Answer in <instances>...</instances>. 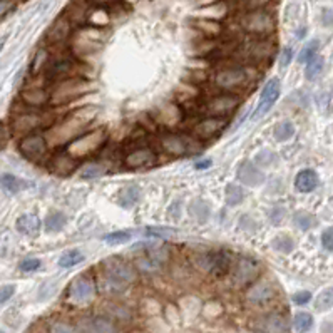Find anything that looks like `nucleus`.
Listing matches in <instances>:
<instances>
[{"instance_id":"f257e3e1","label":"nucleus","mask_w":333,"mask_h":333,"mask_svg":"<svg viewBox=\"0 0 333 333\" xmlns=\"http://www.w3.org/2000/svg\"><path fill=\"white\" fill-rule=\"evenodd\" d=\"M91 91V82L82 79L81 76L67 77L57 82L54 92L50 94V103L52 104H65L70 101L81 97L82 94Z\"/></svg>"},{"instance_id":"f03ea898","label":"nucleus","mask_w":333,"mask_h":333,"mask_svg":"<svg viewBox=\"0 0 333 333\" xmlns=\"http://www.w3.org/2000/svg\"><path fill=\"white\" fill-rule=\"evenodd\" d=\"M241 27L248 34L256 35V37H268L273 34L276 23L273 15L265 9L248 10L241 19Z\"/></svg>"},{"instance_id":"7ed1b4c3","label":"nucleus","mask_w":333,"mask_h":333,"mask_svg":"<svg viewBox=\"0 0 333 333\" xmlns=\"http://www.w3.org/2000/svg\"><path fill=\"white\" fill-rule=\"evenodd\" d=\"M101 268H103L104 275L111 276L117 283H123L126 287L138 280V270H136V266L121 256L105 258L104 261H101Z\"/></svg>"},{"instance_id":"20e7f679","label":"nucleus","mask_w":333,"mask_h":333,"mask_svg":"<svg viewBox=\"0 0 333 333\" xmlns=\"http://www.w3.org/2000/svg\"><path fill=\"white\" fill-rule=\"evenodd\" d=\"M47 149H49L47 139L42 134H39V132H30V134L22 138L21 143H19V152L25 159L34 163L42 161L47 154Z\"/></svg>"},{"instance_id":"39448f33","label":"nucleus","mask_w":333,"mask_h":333,"mask_svg":"<svg viewBox=\"0 0 333 333\" xmlns=\"http://www.w3.org/2000/svg\"><path fill=\"white\" fill-rule=\"evenodd\" d=\"M246 79H248V72L241 65H226L214 74V84L223 91H233L236 87H241Z\"/></svg>"},{"instance_id":"423d86ee","label":"nucleus","mask_w":333,"mask_h":333,"mask_svg":"<svg viewBox=\"0 0 333 333\" xmlns=\"http://www.w3.org/2000/svg\"><path fill=\"white\" fill-rule=\"evenodd\" d=\"M241 54L243 59L250 64H260V62L270 61L273 54V44L266 37L251 39L245 45H241Z\"/></svg>"},{"instance_id":"0eeeda50","label":"nucleus","mask_w":333,"mask_h":333,"mask_svg":"<svg viewBox=\"0 0 333 333\" xmlns=\"http://www.w3.org/2000/svg\"><path fill=\"white\" fill-rule=\"evenodd\" d=\"M240 97L236 94H231V92H223L214 96L213 99H209L206 103V114L208 116H218V117H226L228 114L238 109L240 105Z\"/></svg>"},{"instance_id":"6e6552de","label":"nucleus","mask_w":333,"mask_h":333,"mask_svg":"<svg viewBox=\"0 0 333 333\" xmlns=\"http://www.w3.org/2000/svg\"><path fill=\"white\" fill-rule=\"evenodd\" d=\"M261 271V266L256 260L250 256H241L234 263L233 268V280L236 285H250L258 278Z\"/></svg>"},{"instance_id":"1a4fd4ad","label":"nucleus","mask_w":333,"mask_h":333,"mask_svg":"<svg viewBox=\"0 0 333 333\" xmlns=\"http://www.w3.org/2000/svg\"><path fill=\"white\" fill-rule=\"evenodd\" d=\"M159 146L163 151L174 158H181V156H187L191 151V143L186 136L176 134V132H164L159 138Z\"/></svg>"},{"instance_id":"9d476101","label":"nucleus","mask_w":333,"mask_h":333,"mask_svg":"<svg viewBox=\"0 0 333 333\" xmlns=\"http://www.w3.org/2000/svg\"><path fill=\"white\" fill-rule=\"evenodd\" d=\"M76 67H77V62L74 61L72 57H56L52 61L47 62L45 65V72L47 77L52 81H62V79H67V77H74L76 76Z\"/></svg>"},{"instance_id":"9b49d317","label":"nucleus","mask_w":333,"mask_h":333,"mask_svg":"<svg viewBox=\"0 0 333 333\" xmlns=\"http://www.w3.org/2000/svg\"><path fill=\"white\" fill-rule=\"evenodd\" d=\"M96 295V285L91 276L81 275L70 283L69 288V298L74 303H87Z\"/></svg>"},{"instance_id":"f8f14e48","label":"nucleus","mask_w":333,"mask_h":333,"mask_svg":"<svg viewBox=\"0 0 333 333\" xmlns=\"http://www.w3.org/2000/svg\"><path fill=\"white\" fill-rule=\"evenodd\" d=\"M228 126V119L226 117H218V116H208L205 119H201L199 123L194 124L193 134L198 139H211L216 134L223 131Z\"/></svg>"},{"instance_id":"ddd939ff","label":"nucleus","mask_w":333,"mask_h":333,"mask_svg":"<svg viewBox=\"0 0 333 333\" xmlns=\"http://www.w3.org/2000/svg\"><path fill=\"white\" fill-rule=\"evenodd\" d=\"M280 81L278 79H270L266 84L263 85V91H261L260 96V103L256 105V111L253 114V119H260L261 116H265L270 109L275 105L276 99L280 97Z\"/></svg>"},{"instance_id":"4468645a","label":"nucleus","mask_w":333,"mask_h":333,"mask_svg":"<svg viewBox=\"0 0 333 333\" xmlns=\"http://www.w3.org/2000/svg\"><path fill=\"white\" fill-rule=\"evenodd\" d=\"M50 124V117L47 119V114H37V112H25V114H19L14 117L12 127L17 132L23 134H30L32 131L39 127H44Z\"/></svg>"},{"instance_id":"2eb2a0df","label":"nucleus","mask_w":333,"mask_h":333,"mask_svg":"<svg viewBox=\"0 0 333 333\" xmlns=\"http://www.w3.org/2000/svg\"><path fill=\"white\" fill-rule=\"evenodd\" d=\"M156 163V152L149 146H141L132 149L124 156V166L129 169H141V167H149Z\"/></svg>"},{"instance_id":"dca6fc26","label":"nucleus","mask_w":333,"mask_h":333,"mask_svg":"<svg viewBox=\"0 0 333 333\" xmlns=\"http://www.w3.org/2000/svg\"><path fill=\"white\" fill-rule=\"evenodd\" d=\"M104 141V132L103 131H94L91 134L84 136V138H79L69 144V152L70 156H85L89 152H92L94 149L101 146V143Z\"/></svg>"},{"instance_id":"f3484780","label":"nucleus","mask_w":333,"mask_h":333,"mask_svg":"<svg viewBox=\"0 0 333 333\" xmlns=\"http://www.w3.org/2000/svg\"><path fill=\"white\" fill-rule=\"evenodd\" d=\"M276 296V288L271 281H254L246 291V300L253 305H265Z\"/></svg>"},{"instance_id":"a211bd4d","label":"nucleus","mask_w":333,"mask_h":333,"mask_svg":"<svg viewBox=\"0 0 333 333\" xmlns=\"http://www.w3.org/2000/svg\"><path fill=\"white\" fill-rule=\"evenodd\" d=\"M236 178L238 181L246 184V186L256 187L265 181V174L263 171H260V167H256L251 161H243L238 166L236 171Z\"/></svg>"},{"instance_id":"6ab92c4d","label":"nucleus","mask_w":333,"mask_h":333,"mask_svg":"<svg viewBox=\"0 0 333 333\" xmlns=\"http://www.w3.org/2000/svg\"><path fill=\"white\" fill-rule=\"evenodd\" d=\"M82 330L85 333H117L116 323L107 316L94 315L82 320Z\"/></svg>"},{"instance_id":"aec40b11","label":"nucleus","mask_w":333,"mask_h":333,"mask_svg":"<svg viewBox=\"0 0 333 333\" xmlns=\"http://www.w3.org/2000/svg\"><path fill=\"white\" fill-rule=\"evenodd\" d=\"M260 330L263 333H288L290 323L287 316L281 313H270L261 318Z\"/></svg>"},{"instance_id":"412c9836","label":"nucleus","mask_w":333,"mask_h":333,"mask_svg":"<svg viewBox=\"0 0 333 333\" xmlns=\"http://www.w3.org/2000/svg\"><path fill=\"white\" fill-rule=\"evenodd\" d=\"M231 254L226 250H218V251H211V265H209V273L216 278L225 276L231 270Z\"/></svg>"},{"instance_id":"4be33fe9","label":"nucleus","mask_w":333,"mask_h":333,"mask_svg":"<svg viewBox=\"0 0 333 333\" xmlns=\"http://www.w3.org/2000/svg\"><path fill=\"white\" fill-rule=\"evenodd\" d=\"M70 34V21L67 17H59L54 21L45 34V39L49 44H61Z\"/></svg>"},{"instance_id":"5701e85b","label":"nucleus","mask_w":333,"mask_h":333,"mask_svg":"<svg viewBox=\"0 0 333 333\" xmlns=\"http://www.w3.org/2000/svg\"><path fill=\"white\" fill-rule=\"evenodd\" d=\"M41 219H39L37 214H22V216L17 218V221H15V228L23 236H29V238H35L39 236V233H41Z\"/></svg>"},{"instance_id":"b1692460","label":"nucleus","mask_w":333,"mask_h":333,"mask_svg":"<svg viewBox=\"0 0 333 333\" xmlns=\"http://www.w3.org/2000/svg\"><path fill=\"white\" fill-rule=\"evenodd\" d=\"M141 196V187L136 186V184H127V186L121 187L116 194V203L124 209H131L132 206H136L139 203Z\"/></svg>"},{"instance_id":"393cba45","label":"nucleus","mask_w":333,"mask_h":333,"mask_svg":"<svg viewBox=\"0 0 333 333\" xmlns=\"http://www.w3.org/2000/svg\"><path fill=\"white\" fill-rule=\"evenodd\" d=\"M49 164H50V169L54 172H57L61 176H67L70 172H74V169L77 166V161L74 156L67 154V152H61V154L52 156Z\"/></svg>"},{"instance_id":"a878e982","label":"nucleus","mask_w":333,"mask_h":333,"mask_svg":"<svg viewBox=\"0 0 333 333\" xmlns=\"http://www.w3.org/2000/svg\"><path fill=\"white\" fill-rule=\"evenodd\" d=\"M21 97L25 104L34 105V107H41L47 103H50V94L42 87H29L23 89L21 92Z\"/></svg>"},{"instance_id":"bb28decb","label":"nucleus","mask_w":333,"mask_h":333,"mask_svg":"<svg viewBox=\"0 0 333 333\" xmlns=\"http://www.w3.org/2000/svg\"><path fill=\"white\" fill-rule=\"evenodd\" d=\"M316 186H318V176L313 169H303L296 174L295 187L300 193H312Z\"/></svg>"},{"instance_id":"cd10ccee","label":"nucleus","mask_w":333,"mask_h":333,"mask_svg":"<svg viewBox=\"0 0 333 333\" xmlns=\"http://www.w3.org/2000/svg\"><path fill=\"white\" fill-rule=\"evenodd\" d=\"M0 187L10 194H17V193H21V191L27 189V187H30V183L7 172V174L0 176Z\"/></svg>"},{"instance_id":"c85d7f7f","label":"nucleus","mask_w":333,"mask_h":333,"mask_svg":"<svg viewBox=\"0 0 333 333\" xmlns=\"http://www.w3.org/2000/svg\"><path fill=\"white\" fill-rule=\"evenodd\" d=\"M65 225H67V216L62 211H52V213L47 214L44 221L47 233H59V231L64 229Z\"/></svg>"},{"instance_id":"c756f323","label":"nucleus","mask_w":333,"mask_h":333,"mask_svg":"<svg viewBox=\"0 0 333 333\" xmlns=\"http://www.w3.org/2000/svg\"><path fill=\"white\" fill-rule=\"evenodd\" d=\"M134 266H136V270H139V271H143V273H156L163 268L164 263L159 261L158 258H154L152 254L146 253L144 256H139L138 260H136Z\"/></svg>"},{"instance_id":"7c9ffc66","label":"nucleus","mask_w":333,"mask_h":333,"mask_svg":"<svg viewBox=\"0 0 333 333\" xmlns=\"http://www.w3.org/2000/svg\"><path fill=\"white\" fill-rule=\"evenodd\" d=\"M85 260V254L81 250H69V251L62 253V256L59 258V266L61 268H72V266L82 263Z\"/></svg>"},{"instance_id":"2f4dec72","label":"nucleus","mask_w":333,"mask_h":333,"mask_svg":"<svg viewBox=\"0 0 333 333\" xmlns=\"http://www.w3.org/2000/svg\"><path fill=\"white\" fill-rule=\"evenodd\" d=\"M178 233L174 228H166V226H147V228L141 229V234L152 240H161V238H171Z\"/></svg>"},{"instance_id":"473e14b6","label":"nucleus","mask_w":333,"mask_h":333,"mask_svg":"<svg viewBox=\"0 0 333 333\" xmlns=\"http://www.w3.org/2000/svg\"><path fill=\"white\" fill-rule=\"evenodd\" d=\"M225 199L229 206H236V205H240V203H243V199H245V191H243V187L238 186V184L229 183L225 189Z\"/></svg>"},{"instance_id":"72a5a7b5","label":"nucleus","mask_w":333,"mask_h":333,"mask_svg":"<svg viewBox=\"0 0 333 333\" xmlns=\"http://www.w3.org/2000/svg\"><path fill=\"white\" fill-rule=\"evenodd\" d=\"M132 238V231L129 229H119L114 231V233H107L103 236V241H105L107 245L117 246V245H126V243L131 241Z\"/></svg>"},{"instance_id":"f704fd0d","label":"nucleus","mask_w":333,"mask_h":333,"mask_svg":"<svg viewBox=\"0 0 333 333\" xmlns=\"http://www.w3.org/2000/svg\"><path fill=\"white\" fill-rule=\"evenodd\" d=\"M295 134V126H293L290 121H283V123L276 124L275 131H273V136L278 143H283V141H288L290 138H293Z\"/></svg>"},{"instance_id":"c9c22d12","label":"nucleus","mask_w":333,"mask_h":333,"mask_svg":"<svg viewBox=\"0 0 333 333\" xmlns=\"http://www.w3.org/2000/svg\"><path fill=\"white\" fill-rule=\"evenodd\" d=\"M293 325H295V330L298 333H307L313 327V316L307 312H300L293 318Z\"/></svg>"},{"instance_id":"e433bc0d","label":"nucleus","mask_w":333,"mask_h":333,"mask_svg":"<svg viewBox=\"0 0 333 333\" xmlns=\"http://www.w3.org/2000/svg\"><path fill=\"white\" fill-rule=\"evenodd\" d=\"M101 287H103V291L109 293V295H117V293H123L126 285L117 283L116 280H112L111 276L101 273Z\"/></svg>"},{"instance_id":"4c0bfd02","label":"nucleus","mask_w":333,"mask_h":333,"mask_svg":"<svg viewBox=\"0 0 333 333\" xmlns=\"http://www.w3.org/2000/svg\"><path fill=\"white\" fill-rule=\"evenodd\" d=\"M315 308L318 312H327L333 308V288H327L316 296L315 300Z\"/></svg>"},{"instance_id":"58836bf2","label":"nucleus","mask_w":333,"mask_h":333,"mask_svg":"<svg viewBox=\"0 0 333 333\" xmlns=\"http://www.w3.org/2000/svg\"><path fill=\"white\" fill-rule=\"evenodd\" d=\"M323 64H325L323 57L315 56L313 59H310V61L307 62V67H305V76H307V79L308 81L315 79V77L323 70Z\"/></svg>"},{"instance_id":"ea45409f","label":"nucleus","mask_w":333,"mask_h":333,"mask_svg":"<svg viewBox=\"0 0 333 333\" xmlns=\"http://www.w3.org/2000/svg\"><path fill=\"white\" fill-rule=\"evenodd\" d=\"M47 62H49V52H47L45 49H39L37 52H35V57H34V61H32V65H30V72L37 76L41 70L45 69Z\"/></svg>"},{"instance_id":"a19ab883","label":"nucleus","mask_w":333,"mask_h":333,"mask_svg":"<svg viewBox=\"0 0 333 333\" xmlns=\"http://www.w3.org/2000/svg\"><path fill=\"white\" fill-rule=\"evenodd\" d=\"M271 246L280 253H290V251H293V248H295V243H293L291 238L287 236V234H278L275 240L271 241Z\"/></svg>"},{"instance_id":"79ce46f5","label":"nucleus","mask_w":333,"mask_h":333,"mask_svg":"<svg viewBox=\"0 0 333 333\" xmlns=\"http://www.w3.org/2000/svg\"><path fill=\"white\" fill-rule=\"evenodd\" d=\"M103 174H104V166L103 164H97V163L85 164L79 172V176L82 179H94V178H99V176H103Z\"/></svg>"},{"instance_id":"37998d69","label":"nucleus","mask_w":333,"mask_h":333,"mask_svg":"<svg viewBox=\"0 0 333 333\" xmlns=\"http://www.w3.org/2000/svg\"><path fill=\"white\" fill-rule=\"evenodd\" d=\"M318 41H310L308 42L307 45L301 49V52H300V56H298V62H301V64H307L310 59H313L316 56V52H318Z\"/></svg>"},{"instance_id":"c03bdc74","label":"nucleus","mask_w":333,"mask_h":333,"mask_svg":"<svg viewBox=\"0 0 333 333\" xmlns=\"http://www.w3.org/2000/svg\"><path fill=\"white\" fill-rule=\"evenodd\" d=\"M41 266H42V261L39 260V258H25V260L21 261L19 268H21V271H23V273H34V271H37Z\"/></svg>"},{"instance_id":"a18cd8bd","label":"nucleus","mask_w":333,"mask_h":333,"mask_svg":"<svg viewBox=\"0 0 333 333\" xmlns=\"http://www.w3.org/2000/svg\"><path fill=\"white\" fill-rule=\"evenodd\" d=\"M295 225L298 226L300 229L307 231L315 225V219H313L312 214H308V213H298L295 216Z\"/></svg>"},{"instance_id":"49530a36","label":"nucleus","mask_w":333,"mask_h":333,"mask_svg":"<svg viewBox=\"0 0 333 333\" xmlns=\"http://www.w3.org/2000/svg\"><path fill=\"white\" fill-rule=\"evenodd\" d=\"M50 333H81L74 325H70L67 322H54L49 328Z\"/></svg>"},{"instance_id":"de8ad7c7","label":"nucleus","mask_w":333,"mask_h":333,"mask_svg":"<svg viewBox=\"0 0 333 333\" xmlns=\"http://www.w3.org/2000/svg\"><path fill=\"white\" fill-rule=\"evenodd\" d=\"M187 82H191V84H201V82H205L208 79L206 72L205 70H198V69H193V70H187L186 72V77H184Z\"/></svg>"},{"instance_id":"09e8293b","label":"nucleus","mask_w":333,"mask_h":333,"mask_svg":"<svg viewBox=\"0 0 333 333\" xmlns=\"http://www.w3.org/2000/svg\"><path fill=\"white\" fill-rule=\"evenodd\" d=\"M14 293H15V285H3V287H0V307L3 303H7L14 296Z\"/></svg>"},{"instance_id":"8fccbe9b","label":"nucleus","mask_w":333,"mask_h":333,"mask_svg":"<svg viewBox=\"0 0 333 333\" xmlns=\"http://www.w3.org/2000/svg\"><path fill=\"white\" fill-rule=\"evenodd\" d=\"M322 245L327 251H333V228H327L322 233Z\"/></svg>"},{"instance_id":"3c124183","label":"nucleus","mask_w":333,"mask_h":333,"mask_svg":"<svg viewBox=\"0 0 333 333\" xmlns=\"http://www.w3.org/2000/svg\"><path fill=\"white\" fill-rule=\"evenodd\" d=\"M9 139H10V129L5 126L3 121H0V149H3L7 146Z\"/></svg>"},{"instance_id":"603ef678","label":"nucleus","mask_w":333,"mask_h":333,"mask_svg":"<svg viewBox=\"0 0 333 333\" xmlns=\"http://www.w3.org/2000/svg\"><path fill=\"white\" fill-rule=\"evenodd\" d=\"M293 303L295 305H307L312 300V293L310 291H298L293 295Z\"/></svg>"},{"instance_id":"864d4df0","label":"nucleus","mask_w":333,"mask_h":333,"mask_svg":"<svg viewBox=\"0 0 333 333\" xmlns=\"http://www.w3.org/2000/svg\"><path fill=\"white\" fill-rule=\"evenodd\" d=\"M273 158H275V156H273L271 151H265V152H260V154L256 156V163L265 167L273 161Z\"/></svg>"},{"instance_id":"5fc2aeb1","label":"nucleus","mask_w":333,"mask_h":333,"mask_svg":"<svg viewBox=\"0 0 333 333\" xmlns=\"http://www.w3.org/2000/svg\"><path fill=\"white\" fill-rule=\"evenodd\" d=\"M291 57H293V49L291 47H285L283 52H281V57H280L281 67H287L290 62H291Z\"/></svg>"},{"instance_id":"6e6d98bb","label":"nucleus","mask_w":333,"mask_h":333,"mask_svg":"<svg viewBox=\"0 0 333 333\" xmlns=\"http://www.w3.org/2000/svg\"><path fill=\"white\" fill-rule=\"evenodd\" d=\"M322 22H323V25H327V27L333 25V10L332 9H323Z\"/></svg>"},{"instance_id":"4d7b16f0","label":"nucleus","mask_w":333,"mask_h":333,"mask_svg":"<svg viewBox=\"0 0 333 333\" xmlns=\"http://www.w3.org/2000/svg\"><path fill=\"white\" fill-rule=\"evenodd\" d=\"M209 166H211V159H201V161L194 163V169H199V171L208 169Z\"/></svg>"},{"instance_id":"13d9d810","label":"nucleus","mask_w":333,"mask_h":333,"mask_svg":"<svg viewBox=\"0 0 333 333\" xmlns=\"http://www.w3.org/2000/svg\"><path fill=\"white\" fill-rule=\"evenodd\" d=\"M283 209H281V208H275V211H273L271 213V219H273V223H275V225H278V223L281 221V218H283Z\"/></svg>"},{"instance_id":"bf43d9fd","label":"nucleus","mask_w":333,"mask_h":333,"mask_svg":"<svg viewBox=\"0 0 333 333\" xmlns=\"http://www.w3.org/2000/svg\"><path fill=\"white\" fill-rule=\"evenodd\" d=\"M9 9H10V3L7 0H0V15H3Z\"/></svg>"},{"instance_id":"052dcab7","label":"nucleus","mask_w":333,"mask_h":333,"mask_svg":"<svg viewBox=\"0 0 333 333\" xmlns=\"http://www.w3.org/2000/svg\"><path fill=\"white\" fill-rule=\"evenodd\" d=\"M3 45H5V37H0V52H2Z\"/></svg>"},{"instance_id":"680f3d73","label":"nucleus","mask_w":333,"mask_h":333,"mask_svg":"<svg viewBox=\"0 0 333 333\" xmlns=\"http://www.w3.org/2000/svg\"><path fill=\"white\" fill-rule=\"evenodd\" d=\"M0 333H3V332H0Z\"/></svg>"}]
</instances>
